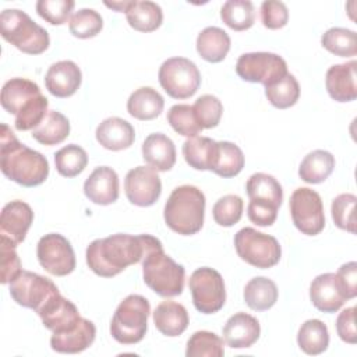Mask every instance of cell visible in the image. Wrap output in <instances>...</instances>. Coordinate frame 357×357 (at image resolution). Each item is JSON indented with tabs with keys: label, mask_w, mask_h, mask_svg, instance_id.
Segmentation results:
<instances>
[{
	"label": "cell",
	"mask_w": 357,
	"mask_h": 357,
	"mask_svg": "<svg viewBox=\"0 0 357 357\" xmlns=\"http://www.w3.org/2000/svg\"><path fill=\"white\" fill-rule=\"evenodd\" d=\"M160 244V240L151 234H112L96 238L88 245L86 264L98 276L113 278L127 266L141 262L152 248Z\"/></svg>",
	"instance_id": "1"
},
{
	"label": "cell",
	"mask_w": 357,
	"mask_h": 357,
	"mask_svg": "<svg viewBox=\"0 0 357 357\" xmlns=\"http://www.w3.org/2000/svg\"><path fill=\"white\" fill-rule=\"evenodd\" d=\"M0 169L7 178L24 187H36L49 176L47 159L21 144L7 124H1Z\"/></svg>",
	"instance_id": "2"
},
{
	"label": "cell",
	"mask_w": 357,
	"mask_h": 357,
	"mask_svg": "<svg viewBox=\"0 0 357 357\" xmlns=\"http://www.w3.org/2000/svg\"><path fill=\"white\" fill-rule=\"evenodd\" d=\"M0 103L6 112L15 116L14 126L18 131L33 130L47 114V99L38 84L26 78H11L1 89Z\"/></svg>",
	"instance_id": "3"
},
{
	"label": "cell",
	"mask_w": 357,
	"mask_h": 357,
	"mask_svg": "<svg viewBox=\"0 0 357 357\" xmlns=\"http://www.w3.org/2000/svg\"><path fill=\"white\" fill-rule=\"evenodd\" d=\"M205 215V195L195 185H180L169 195L163 218L173 231L191 236L201 230Z\"/></svg>",
	"instance_id": "4"
},
{
	"label": "cell",
	"mask_w": 357,
	"mask_h": 357,
	"mask_svg": "<svg viewBox=\"0 0 357 357\" xmlns=\"http://www.w3.org/2000/svg\"><path fill=\"white\" fill-rule=\"evenodd\" d=\"M145 284L162 297H174L183 293L185 269L163 251V245L152 248L141 261Z\"/></svg>",
	"instance_id": "5"
},
{
	"label": "cell",
	"mask_w": 357,
	"mask_h": 357,
	"mask_svg": "<svg viewBox=\"0 0 357 357\" xmlns=\"http://www.w3.org/2000/svg\"><path fill=\"white\" fill-rule=\"evenodd\" d=\"M0 33L4 40L26 54H40L50 43L49 33L26 13L6 8L0 14Z\"/></svg>",
	"instance_id": "6"
},
{
	"label": "cell",
	"mask_w": 357,
	"mask_h": 357,
	"mask_svg": "<svg viewBox=\"0 0 357 357\" xmlns=\"http://www.w3.org/2000/svg\"><path fill=\"white\" fill-rule=\"evenodd\" d=\"M151 314L149 301L139 294L127 296L116 308L110 333L121 344H135L145 336L148 317Z\"/></svg>",
	"instance_id": "7"
},
{
	"label": "cell",
	"mask_w": 357,
	"mask_h": 357,
	"mask_svg": "<svg viewBox=\"0 0 357 357\" xmlns=\"http://www.w3.org/2000/svg\"><path fill=\"white\" fill-rule=\"evenodd\" d=\"M234 247L243 261L259 269L275 266L282 255V248L273 236L252 227H243L236 233Z\"/></svg>",
	"instance_id": "8"
},
{
	"label": "cell",
	"mask_w": 357,
	"mask_h": 357,
	"mask_svg": "<svg viewBox=\"0 0 357 357\" xmlns=\"http://www.w3.org/2000/svg\"><path fill=\"white\" fill-rule=\"evenodd\" d=\"M158 78L165 92L174 99L192 96L201 84L198 67L185 57H172L163 61Z\"/></svg>",
	"instance_id": "9"
},
{
	"label": "cell",
	"mask_w": 357,
	"mask_h": 357,
	"mask_svg": "<svg viewBox=\"0 0 357 357\" xmlns=\"http://www.w3.org/2000/svg\"><path fill=\"white\" fill-rule=\"evenodd\" d=\"M237 75L247 82H258L269 86L284 77L287 71L286 61L275 53L252 52L244 53L236 63Z\"/></svg>",
	"instance_id": "10"
},
{
	"label": "cell",
	"mask_w": 357,
	"mask_h": 357,
	"mask_svg": "<svg viewBox=\"0 0 357 357\" xmlns=\"http://www.w3.org/2000/svg\"><path fill=\"white\" fill-rule=\"evenodd\" d=\"M188 287L192 303L202 314L218 312L226 301V290L222 275L208 266L198 268L190 276Z\"/></svg>",
	"instance_id": "11"
},
{
	"label": "cell",
	"mask_w": 357,
	"mask_h": 357,
	"mask_svg": "<svg viewBox=\"0 0 357 357\" xmlns=\"http://www.w3.org/2000/svg\"><path fill=\"white\" fill-rule=\"evenodd\" d=\"M289 206L291 220L303 234L317 236L324 230V205L317 191L308 187L294 190L290 197Z\"/></svg>",
	"instance_id": "12"
},
{
	"label": "cell",
	"mask_w": 357,
	"mask_h": 357,
	"mask_svg": "<svg viewBox=\"0 0 357 357\" xmlns=\"http://www.w3.org/2000/svg\"><path fill=\"white\" fill-rule=\"evenodd\" d=\"M59 293L57 286L49 278L29 271H21L20 275L10 282L11 298L17 304L35 311Z\"/></svg>",
	"instance_id": "13"
},
{
	"label": "cell",
	"mask_w": 357,
	"mask_h": 357,
	"mask_svg": "<svg viewBox=\"0 0 357 357\" xmlns=\"http://www.w3.org/2000/svg\"><path fill=\"white\" fill-rule=\"evenodd\" d=\"M36 255L40 266L54 276H66L75 269V254L70 241L59 234L49 233L40 237Z\"/></svg>",
	"instance_id": "14"
},
{
	"label": "cell",
	"mask_w": 357,
	"mask_h": 357,
	"mask_svg": "<svg viewBox=\"0 0 357 357\" xmlns=\"http://www.w3.org/2000/svg\"><path fill=\"white\" fill-rule=\"evenodd\" d=\"M124 191L131 204L137 206H151L160 197V177L156 170L149 166H137L126 174Z\"/></svg>",
	"instance_id": "15"
},
{
	"label": "cell",
	"mask_w": 357,
	"mask_h": 357,
	"mask_svg": "<svg viewBox=\"0 0 357 357\" xmlns=\"http://www.w3.org/2000/svg\"><path fill=\"white\" fill-rule=\"evenodd\" d=\"M36 312L40 317L45 328L53 333H61L74 329L82 318L75 304L64 298L60 293L46 301V304L42 305Z\"/></svg>",
	"instance_id": "16"
},
{
	"label": "cell",
	"mask_w": 357,
	"mask_h": 357,
	"mask_svg": "<svg viewBox=\"0 0 357 357\" xmlns=\"http://www.w3.org/2000/svg\"><path fill=\"white\" fill-rule=\"evenodd\" d=\"M33 222V211L20 199L4 205L0 215V237L10 240L18 245L25 240V236Z\"/></svg>",
	"instance_id": "17"
},
{
	"label": "cell",
	"mask_w": 357,
	"mask_h": 357,
	"mask_svg": "<svg viewBox=\"0 0 357 357\" xmlns=\"http://www.w3.org/2000/svg\"><path fill=\"white\" fill-rule=\"evenodd\" d=\"M81 70L71 60L53 63L45 75L46 89L56 98L73 96L81 86Z\"/></svg>",
	"instance_id": "18"
},
{
	"label": "cell",
	"mask_w": 357,
	"mask_h": 357,
	"mask_svg": "<svg viewBox=\"0 0 357 357\" xmlns=\"http://www.w3.org/2000/svg\"><path fill=\"white\" fill-rule=\"evenodd\" d=\"M357 61L351 60L342 64H333L328 68L325 86L329 96L336 102H351L357 98Z\"/></svg>",
	"instance_id": "19"
},
{
	"label": "cell",
	"mask_w": 357,
	"mask_h": 357,
	"mask_svg": "<svg viewBox=\"0 0 357 357\" xmlns=\"http://www.w3.org/2000/svg\"><path fill=\"white\" fill-rule=\"evenodd\" d=\"M84 194L96 205H110L119 198V176L109 166L96 167L84 183Z\"/></svg>",
	"instance_id": "20"
},
{
	"label": "cell",
	"mask_w": 357,
	"mask_h": 357,
	"mask_svg": "<svg viewBox=\"0 0 357 357\" xmlns=\"http://www.w3.org/2000/svg\"><path fill=\"white\" fill-rule=\"evenodd\" d=\"M310 298L312 305L322 312H336L346 301L336 275L331 272L318 275L311 282Z\"/></svg>",
	"instance_id": "21"
},
{
	"label": "cell",
	"mask_w": 357,
	"mask_h": 357,
	"mask_svg": "<svg viewBox=\"0 0 357 357\" xmlns=\"http://www.w3.org/2000/svg\"><path fill=\"white\" fill-rule=\"evenodd\" d=\"M261 333L257 318L245 312L231 315L223 326V339L233 349H244L252 346Z\"/></svg>",
	"instance_id": "22"
},
{
	"label": "cell",
	"mask_w": 357,
	"mask_h": 357,
	"mask_svg": "<svg viewBox=\"0 0 357 357\" xmlns=\"http://www.w3.org/2000/svg\"><path fill=\"white\" fill-rule=\"evenodd\" d=\"M95 336L96 328L93 322L81 318L74 329L61 333H53L50 337V347L57 353H81L93 343Z\"/></svg>",
	"instance_id": "23"
},
{
	"label": "cell",
	"mask_w": 357,
	"mask_h": 357,
	"mask_svg": "<svg viewBox=\"0 0 357 357\" xmlns=\"http://www.w3.org/2000/svg\"><path fill=\"white\" fill-rule=\"evenodd\" d=\"M95 137L103 148L109 151H121L132 145L135 131L127 120L120 117H107L96 127Z\"/></svg>",
	"instance_id": "24"
},
{
	"label": "cell",
	"mask_w": 357,
	"mask_h": 357,
	"mask_svg": "<svg viewBox=\"0 0 357 357\" xmlns=\"http://www.w3.org/2000/svg\"><path fill=\"white\" fill-rule=\"evenodd\" d=\"M142 158L153 170L167 172L176 163V146L167 135L153 132L142 144Z\"/></svg>",
	"instance_id": "25"
},
{
	"label": "cell",
	"mask_w": 357,
	"mask_h": 357,
	"mask_svg": "<svg viewBox=\"0 0 357 357\" xmlns=\"http://www.w3.org/2000/svg\"><path fill=\"white\" fill-rule=\"evenodd\" d=\"M153 324L156 329L169 337L181 335L188 326V312L180 303L166 300L153 311Z\"/></svg>",
	"instance_id": "26"
},
{
	"label": "cell",
	"mask_w": 357,
	"mask_h": 357,
	"mask_svg": "<svg viewBox=\"0 0 357 357\" xmlns=\"http://www.w3.org/2000/svg\"><path fill=\"white\" fill-rule=\"evenodd\" d=\"M163 106L165 100L162 95L151 86L135 89L127 100V112L142 121L156 119L162 113Z\"/></svg>",
	"instance_id": "27"
},
{
	"label": "cell",
	"mask_w": 357,
	"mask_h": 357,
	"mask_svg": "<svg viewBox=\"0 0 357 357\" xmlns=\"http://www.w3.org/2000/svg\"><path fill=\"white\" fill-rule=\"evenodd\" d=\"M230 50L229 35L218 26H206L197 36V52L209 63H220Z\"/></svg>",
	"instance_id": "28"
},
{
	"label": "cell",
	"mask_w": 357,
	"mask_h": 357,
	"mask_svg": "<svg viewBox=\"0 0 357 357\" xmlns=\"http://www.w3.org/2000/svg\"><path fill=\"white\" fill-rule=\"evenodd\" d=\"M218 155V142L209 137H192L183 144V156L195 170H212Z\"/></svg>",
	"instance_id": "29"
},
{
	"label": "cell",
	"mask_w": 357,
	"mask_h": 357,
	"mask_svg": "<svg viewBox=\"0 0 357 357\" xmlns=\"http://www.w3.org/2000/svg\"><path fill=\"white\" fill-rule=\"evenodd\" d=\"M335 169V158L331 152L315 149L310 152L300 163L298 176L303 181L310 184H319L325 181Z\"/></svg>",
	"instance_id": "30"
},
{
	"label": "cell",
	"mask_w": 357,
	"mask_h": 357,
	"mask_svg": "<svg viewBox=\"0 0 357 357\" xmlns=\"http://www.w3.org/2000/svg\"><path fill=\"white\" fill-rule=\"evenodd\" d=\"M126 18L128 25L135 31L152 32L162 25L163 13L160 6L153 1L132 0L126 11Z\"/></svg>",
	"instance_id": "31"
},
{
	"label": "cell",
	"mask_w": 357,
	"mask_h": 357,
	"mask_svg": "<svg viewBox=\"0 0 357 357\" xmlns=\"http://www.w3.org/2000/svg\"><path fill=\"white\" fill-rule=\"evenodd\" d=\"M70 135L68 119L57 110H49L45 119L32 130V138L42 145H57Z\"/></svg>",
	"instance_id": "32"
},
{
	"label": "cell",
	"mask_w": 357,
	"mask_h": 357,
	"mask_svg": "<svg viewBox=\"0 0 357 357\" xmlns=\"http://www.w3.org/2000/svg\"><path fill=\"white\" fill-rule=\"evenodd\" d=\"M278 300V287L273 280L258 276L252 278L244 287V301L254 311H266Z\"/></svg>",
	"instance_id": "33"
},
{
	"label": "cell",
	"mask_w": 357,
	"mask_h": 357,
	"mask_svg": "<svg viewBox=\"0 0 357 357\" xmlns=\"http://www.w3.org/2000/svg\"><path fill=\"white\" fill-rule=\"evenodd\" d=\"M298 347L311 356L324 353L329 344V332L326 325L319 319H308L301 324L297 333Z\"/></svg>",
	"instance_id": "34"
},
{
	"label": "cell",
	"mask_w": 357,
	"mask_h": 357,
	"mask_svg": "<svg viewBox=\"0 0 357 357\" xmlns=\"http://www.w3.org/2000/svg\"><path fill=\"white\" fill-rule=\"evenodd\" d=\"M247 195L250 199H261L276 206L282 205L283 190L280 183L271 174L266 173H254L250 176L245 184Z\"/></svg>",
	"instance_id": "35"
},
{
	"label": "cell",
	"mask_w": 357,
	"mask_h": 357,
	"mask_svg": "<svg viewBox=\"0 0 357 357\" xmlns=\"http://www.w3.org/2000/svg\"><path fill=\"white\" fill-rule=\"evenodd\" d=\"M244 167V153L233 142L219 141L218 155L212 172L223 178H230L237 176Z\"/></svg>",
	"instance_id": "36"
},
{
	"label": "cell",
	"mask_w": 357,
	"mask_h": 357,
	"mask_svg": "<svg viewBox=\"0 0 357 357\" xmlns=\"http://www.w3.org/2000/svg\"><path fill=\"white\" fill-rule=\"evenodd\" d=\"M220 18L233 31H245L255 21L254 4L248 0H229L220 8Z\"/></svg>",
	"instance_id": "37"
},
{
	"label": "cell",
	"mask_w": 357,
	"mask_h": 357,
	"mask_svg": "<svg viewBox=\"0 0 357 357\" xmlns=\"http://www.w3.org/2000/svg\"><path fill=\"white\" fill-rule=\"evenodd\" d=\"M265 95L272 106L278 109H287L297 103L300 98V85L296 77L287 73L279 81L265 86Z\"/></svg>",
	"instance_id": "38"
},
{
	"label": "cell",
	"mask_w": 357,
	"mask_h": 357,
	"mask_svg": "<svg viewBox=\"0 0 357 357\" xmlns=\"http://www.w3.org/2000/svg\"><path fill=\"white\" fill-rule=\"evenodd\" d=\"M54 165L59 174L64 177H75L86 167L88 155L79 145L70 144L54 153Z\"/></svg>",
	"instance_id": "39"
},
{
	"label": "cell",
	"mask_w": 357,
	"mask_h": 357,
	"mask_svg": "<svg viewBox=\"0 0 357 357\" xmlns=\"http://www.w3.org/2000/svg\"><path fill=\"white\" fill-rule=\"evenodd\" d=\"M322 46L340 57H353L357 54L356 32L346 28H329L321 38Z\"/></svg>",
	"instance_id": "40"
},
{
	"label": "cell",
	"mask_w": 357,
	"mask_h": 357,
	"mask_svg": "<svg viewBox=\"0 0 357 357\" xmlns=\"http://www.w3.org/2000/svg\"><path fill=\"white\" fill-rule=\"evenodd\" d=\"M223 354V340L213 332L197 331L187 342V357H222Z\"/></svg>",
	"instance_id": "41"
},
{
	"label": "cell",
	"mask_w": 357,
	"mask_h": 357,
	"mask_svg": "<svg viewBox=\"0 0 357 357\" xmlns=\"http://www.w3.org/2000/svg\"><path fill=\"white\" fill-rule=\"evenodd\" d=\"M167 121L176 132L188 138L197 137L204 130L197 121L192 106L184 103L174 105L169 109Z\"/></svg>",
	"instance_id": "42"
},
{
	"label": "cell",
	"mask_w": 357,
	"mask_h": 357,
	"mask_svg": "<svg viewBox=\"0 0 357 357\" xmlns=\"http://www.w3.org/2000/svg\"><path fill=\"white\" fill-rule=\"evenodd\" d=\"M71 35L79 39H88L96 36L103 28V20L100 14L92 8L78 10L68 22Z\"/></svg>",
	"instance_id": "43"
},
{
	"label": "cell",
	"mask_w": 357,
	"mask_h": 357,
	"mask_svg": "<svg viewBox=\"0 0 357 357\" xmlns=\"http://www.w3.org/2000/svg\"><path fill=\"white\" fill-rule=\"evenodd\" d=\"M243 206V199L238 195L227 194L215 202L212 208L213 220L223 227L234 226L241 219Z\"/></svg>",
	"instance_id": "44"
},
{
	"label": "cell",
	"mask_w": 357,
	"mask_h": 357,
	"mask_svg": "<svg viewBox=\"0 0 357 357\" xmlns=\"http://www.w3.org/2000/svg\"><path fill=\"white\" fill-rule=\"evenodd\" d=\"M357 197L354 194H339L336 198H333L331 205L332 219L335 225L346 230L351 234L356 233V220H354V206H356Z\"/></svg>",
	"instance_id": "45"
},
{
	"label": "cell",
	"mask_w": 357,
	"mask_h": 357,
	"mask_svg": "<svg viewBox=\"0 0 357 357\" xmlns=\"http://www.w3.org/2000/svg\"><path fill=\"white\" fill-rule=\"evenodd\" d=\"M197 121L202 128H213L219 124L223 106L222 102L213 95H202L192 105Z\"/></svg>",
	"instance_id": "46"
},
{
	"label": "cell",
	"mask_w": 357,
	"mask_h": 357,
	"mask_svg": "<svg viewBox=\"0 0 357 357\" xmlns=\"http://www.w3.org/2000/svg\"><path fill=\"white\" fill-rule=\"evenodd\" d=\"M75 3L73 0H39L38 14L52 25H63L68 21Z\"/></svg>",
	"instance_id": "47"
},
{
	"label": "cell",
	"mask_w": 357,
	"mask_h": 357,
	"mask_svg": "<svg viewBox=\"0 0 357 357\" xmlns=\"http://www.w3.org/2000/svg\"><path fill=\"white\" fill-rule=\"evenodd\" d=\"M15 244H13L10 240L0 237V268H1V279L0 282L3 284L10 283L13 279H15L21 269V261L15 251Z\"/></svg>",
	"instance_id": "48"
},
{
	"label": "cell",
	"mask_w": 357,
	"mask_h": 357,
	"mask_svg": "<svg viewBox=\"0 0 357 357\" xmlns=\"http://www.w3.org/2000/svg\"><path fill=\"white\" fill-rule=\"evenodd\" d=\"M261 20L268 29H280L289 21V11L284 3L266 0L261 4Z\"/></svg>",
	"instance_id": "49"
},
{
	"label": "cell",
	"mask_w": 357,
	"mask_h": 357,
	"mask_svg": "<svg viewBox=\"0 0 357 357\" xmlns=\"http://www.w3.org/2000/svg\"><path fill=\"white\" fill-rule=\"evenodd\" d=\"M278 209L279 206L275 204L261 199H250L247 206V216L257 226H271L276 220Z\"/></svg>",
	"instance_id": "50"
},
{
	"label": "cell",
	"mask_w": 357,
	"mask_h": 357,
	"mask_svg": "<svg viewBox=\"0 0 357 357\" xmlns=\"http://www.w3.org/2000/svg\"><path fill=\"white\" fill-rule=\"evenodd\" d=\"M335 275L344 298H354L357 296V264L354 261L343 264Z\"/></svg>",
	"instance_id": "51"
},
{
	"label": "cell",
	"mask_w": 357,
	"mask_h": 357,
	"mask_svg": "<svg viewBox=\"0 0 357 357\" xmlns=\"http://www.w3.org/2000/svg\"><path fill=\"white\" fill-rule=\"evenodd\" d=\"M356 308L349 307L344 308L336 319V332L339 337L350 344L357 342V332H356Z\"/></svg>",
	"instance_id": "52"
},
{
	"label": "cell",
	"mask_w": 357,
	"mask_h": 357,
	"mask_svg": "<svg viewBox=\"0 0 357 357\" xmlns=\"http://www.w3.org/2000/svg\"><path fill=\"white\" fill-rule=\"evenodd\" d=\"M105 6L114 10V11H119V13H126L127 8L131 6V1H127V0H123V1H105Z\"/></svg>",
	"instance_id": "53"
}]
</instances>
